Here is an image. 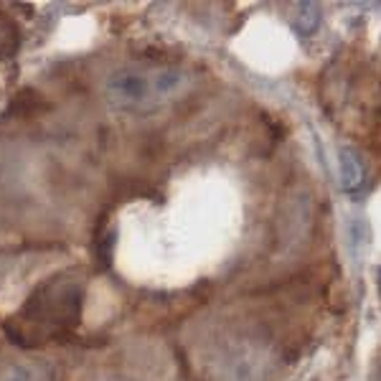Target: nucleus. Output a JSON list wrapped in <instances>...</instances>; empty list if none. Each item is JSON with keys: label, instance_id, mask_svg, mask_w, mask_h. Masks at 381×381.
Masks as SVG:
<instances>
[{"label": "nucleus", "instance_id": "nucleus-6", "mask_svg": "<svg viewBox=\"0 0 381 381\" xmlns=\"http://www.w3.org/2000/svg\"><path fill=\"white\" fill-rule=\"evenodd\" d=\"M320 23V8L318 3H303L298 13V31L303 34H313L315 28Z\"/></svg>", "mask_w": 381, "mask_h": 381}, {"label": "nucleus", "instance_id": "nucleus-1", "mask_svg": "<svg viewBox=\"0 0 381 381\" xmlns=\"http://www.w3.org/2000/svg\"><path fill=\"white\" fill-rule=\"evenodd\" d=\"M82 298L84 287L74 274L51 277L39 290H34L23 307L6 323V333L23 348L64 338L79 325Z\"/></svg>", "mask_w": 381, "mask_h": 381}, {"label": "nucleus", "instance_id": "nucleus-4", "mask_svg": "<svg viewBox=\"0 0 381 381\" xmlns=\"http://www.w3.org/2000/svg\"><path fill=\"white\" fill-rule=\"evenodd\" d=\"M18 43H21V34H18L16 21L0 10V61L13 56L18 51Z\"/></svg>", "mask_w": 381, "mask_h": 381}, {"label": "nucleus", "instance_id": "nucleus-3", "mask_svg": "<svg viewBox=\"0 0 381 381\" xmlns=\"http://www.w3.org/2000/svg\"><path fill=\"white\" fill-rule=\"evenodd\" d=\"M340 186L346 190H356L364 181V163L361 157L356 155L353 148H343L340 150Z\"/></svg>", "mask_w": 381, "mask_h": 381}, {"label": "nucleus", "instance_id": "nucleus-2", "mask_svg": "<svg viewBox=\"0 0 381 381\" xmlns=\"http://www.w3.org/2000/svg\"><path fill=\"white\" fill-rule=\"evenodd\" d=\"M186 76L173 67H122L105 82V100L117 112L150 115L181 91Z\"/></svg>", "mask_w": 381, "mask_h": 381}, {"label": "nucleus", "instance_id": "nucleus-5", "mask_svg": "<svg viewBox=\"0 0 381 381\" xmlns=\"http://www.w3.org/2000/svg\"><path fill=\"white\" fill-rule=\"evenodd\" d=\"M0 381H46V373L31 364H16L0 373Z\"/></svg>", "mask_w": 381, "mask_h": 381}]
</instances>
